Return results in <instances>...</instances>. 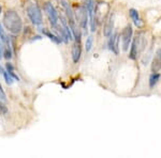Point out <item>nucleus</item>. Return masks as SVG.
<instances>
[{"label":"nucleus","mask_w":161,"mask_h":158,"mask_svg":"<svg viewBox=\"0 0 161 158\" xmlns=\"http://www.w3.org/2000/svg\"><path fill=\"white\" fill-rule=\"evenodd\" d=\"M92 43H93V38L90 35V37H88L86 38V43H85V49H86V51H90V49L92 47Z\"/></svg>","instance_id":"16"},{"label":"nucleus","mask_w":161,"mask_h":158,"mask_svg":"<svg viewBox=\"0 0 161 158\" xmlns=\"http://www.w3.org/2000/svg\"><path fill=\"white\" fill-rule=\"evenodd\" d=\"M160 74L158 73H153L149 77V88H154L156 84H158V81L160 80Z\"/></svg>","instance_id":"15"},{"label":"nucleus","mask_w":161,"mask_h":158,"mask_svg":"<svg viewBox=\"0 0 161 158\" xmlns=\"http://www.w3.org/2000/svg\"><path fill=\"white\" fill-rule=\"evenodd\" d=\"M41 32H42V34L43 35H45V37H47L48 38H50L51 41H53L54 43H56V44H60L62 41L60 40V38L58 37V35H56V34H54V33H52L51 31H48V30H46V29H43L41 30Z\"/></svg>","instance_id":"14"},{"label":"nucleus","mask_w":161,"mask_h":158,"mask_svg":"<svg viewBox=\"0 0 161 158\" xmlns=\"http://www.w3.org/2000/svg\"><path fill=\"white\" fill-rule=\"evenodd\" d=\"M71 55H72V60H73V62L74 63H77L80 59V55H82V48H80V43L75 42L73 45H72Z\"/></svg>","instance_id":"10"},{"label":"nucleus","mask_w":161,"mask_h":158,"mask_svg":"<svg viewBox=\"0 0 161 158\" xmlns=\"http://www.w3.org/2000/svg\"><path fill=\"white\" fill-rule=\"evenodd\" d=\"M129 14H130L131 19L133 20V24L136 25V27H141L142 20H141V17H140V15H139V12H137L136 9H130L129 10Z\"/></svg>","instance_id":"12"},{"label":"nucleus","mask_w":161,"mask_h":158,"mask_svg":"<svg viewBox=\"0 0 161 158\" xmlns=\"http://www.w3.org/2000/svg\"><path fill=\"white\" fill-rule=\"evenodd\" d=\"M44 11H45L46 15H47V18L50 20V24L52 25V27H54V26L58 24V13H57L55 7L51 2H46L44 4Z\"/></svg>","instance_id":"6"},{"label":"nucleus","mask_w":161,"mask_h":158,"mask_svg":"<svg viewBox=\"0 0 161 158\" xmlns=\"http://www.w3.org/2000/svg\"><path fill=\"white\" fill-rule=\"evenodd\" d=\"M161 69V48H158L156 50L154 58L152 61V72L153 73H157Z\"/></svg>","instance_id":"9"},{"label":"nucleus","mask_w":161,"mask_h":158,"mask_svg":"<svg viewBox=\"0 0 161 158\" xmlns=\"http://www.w3.org/2000/svg\"><path fill=\"white\" fill-rule=\"evenodd\" d=\"M132 37H133V29L132 26L129 24L125 27V29L121 32V40H123V50L127 51L129 49V46L132 42Z\"/></svg>","instance_id":"5"},{"label":"nucleus","mask_w":161,"mask_h":158,"mask_svg":"<svg viewBox=\"0 0 161 158\" xmlns=\"http://www.w3.org/2000/svg\"><path fill=\"white\" fill-rule=\"evenodd\" d=\"M114 13H111L108 15V17L106 18L105 25H104V29H103V33H104L105 38H110L111 34L113 33V29H114Z\"/></svg>","instance_id":"8"},{"label":"nucleus","mask_w":161,"mask_h":158,"mask_svg":"<svg viewBox=\"0 0 161 158\" xmlns=\"http://www.w3.org/2000/svg\"><path fill=\"white\" fill-rule=\"evenodd\" d=\"M3 57L7 59V60H10L12 58V50H11V47H6L3 49Z\"/></svg>","instance_id":"17"},{"label":"nucleus","mask_w":161,"mask_h":158,"mask_svg":"<svg viewBox=\"0 0 161 158\" xmlns=\"http://www.w3.org/2000/svg\"><path fill=\"white\" fill-rule=\"evenodd\" d=\"M0 41L3 43V45L6 47H11V42H10V38L9 35L6 33V30L2 27V25L0 24Z\"/></svg>","instance_id":"11"},{"label":"nucleus","mask_w":161,"mask_h":158,"mask_svg":"<svg viewBox=\"0 0 161 158\" xmlns=\"http://www.w3.org/2000/svg\"><path fill=\"white\" fill-rule=\"evenodd\" d=\"M131 48H130V51H129V58L131 60H136L137 57H139V54H137V45H136V38H134L133 41L131 42Z\"/></svg>","instance_id":"13"},{"label":"nucleus","mask_w":161,"mask_h":158,"mask_svg":"<svg viewBox=\"0 0 161 158\" xmlns=\"http://www.w3.org/2000/svg\"><path fill=\"white\" fill-rule=\"evenodd\" d=\"M110 40H108V49H110L111 51H113L115 55H118V53H119V50H118V48H119V34L118 33H112L111 34V37L108 38Z\"/></svg>","instance_id":"7"},{"label":"nucleus","mask_w":161,"mask_h":158,"mask_svg":"<svg viewBox=\"0 0 161 158\" xmlns=\"http://www.w3.org/2000/svg\"><path fill=\"white\" fill-rule=\"evenodd\" d=\"M26 12H27L28 18L35 26H39L42 24V13L39 8L38 3L36 2H29L26 7Z\"/></svg>","instance_id":"2"},{"label":"nucleus","mask_w":161,"mask_h":158,"mask_svg":"<svg viewBox=\"0 0 161 158\" xmlns=\"http://www.w3.org/2000/svg\"><path fill=\"white\" fill-rule=\"evenodd\" d=\"M3 26L4 28L13 33V34H19L20 31L23 30V22L22 18L17 12L13 11V10H8L3 15Z\"/></svg>","instance_id":"1"},{"label":"nucleus","mask_w":161,"mask_h":158,"mask_svg":"<svg viewBox=\"0 0 161 158\" xmlns=\"http://www.w3.org/2000/svg\"><path fill=\"white\" fill-rule=\"evenodd\" d=\"M2 75H3V77H4V80H6V82L8 84H13V78H12V76L10 75L9 73H8L7 71H3V73H2Z\"/></svg>","instance_id":"18"},{"label":"nucleus","mask_w":161,"mask_h":158,"mask_svg":"<svg viewBox=\"0 0 161 158\" xmlns=\"http://www.w3.org/2000/svg\"><path fill=\"white\" fill-rule=\"evenodd\" d=\"M84 7L86 8V10L88 12V17H89V24H90V31H92V32H95V31L97 30L95 2H93V0H84Z\"/></svg>","instance_id":"4"},{"label":"nucleus","mask_w":161,"mask_h":158,"mask_svg":"<svg viewBox=\"0 0 161 158\" xmlns=\"http://www.w3.org/2000/svg\"><path fill=\"white\" fill-rule=\"evenodd\" d=\"M0 99H1V100H3V102H6V100H7L6 93H4L3 89H2L1 84H0Z\"/></svg>","instance_id":"20"},{"label":"nucleus","mask_w":161,"mask_h":158,"mask_svg":"<svg viewBox=\"0 0 161 158\" xmlns=\"http://www.w3.org/2000/svg\"><path fill=\"white\" fill-rule=\"evenodd\" d=\"M88 12L86 8L84 6L79 7L75 13V19H77L76 22L79 23V26L82 28V30H84L87 33V26H88Z\"/></svg>","instance_id":"3"},{"label":"nucleus","mask_w":161,"mask_h":158,"mask_svg":"<svg viewBox=\"0 0 161 158\" xmlns=\"http://www.w3.org/2000/svg\"><path fill=\"white\" fill-rule=\"evenodd\" d=\"M7 113H8V108H7V106L4 105V104H2V103H1V99H0V115H6Z\"/></svg>","instance_id":"19"},{"label":"nucleus","mask_w":161,"mask_h":158,"mask_svg":"<svg viewBox=\"0 0 161 158\" xmlns=\"http://www.w3.org/2000/svg\"><path fill=\"white\" fill-rule=\"evenodd\" d=\"M6 69L8 72H12L14 71V66L12 65V63H10V62H8V63L6 64Z\"/></svg>","instance_id":"21"}]
</instances>
